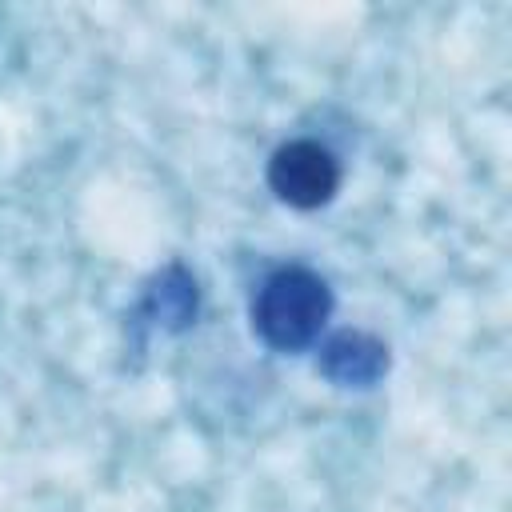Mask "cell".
I'll list each match as a JSON object with an SVG mask.
<instances>
[{
    "label": "cell",
    "instance_id": "obj_1",
    "mask_svg": "<svg viewBox=\"0 0 512 512\" xmlns=\"http://www.w3.org/2000/svg\"><path fill=\"white\" fill-rule=\"evenodd\" d=\"M332 312L328 284L308 268L272 272L252 300V328L276 352H296L312 344Z\"/></svg>",
    "mask_w": 512,
    "mask_h": 512
},
{
    "label": "cell",
    "instance_id": "obj_2",
    "mask_svg": "<svg viewBox=\"0 0 512 512\" xmlns=\"http://www.w3.org/2000/svg\"><path fill=\"white\" fill-rule=\"evenodd\" d=\"M268 188L288 208H320L340 188V164L336 156L316 140H288L268 160Z\"/></svg>",
    "mask_w": 512,
    "mask_h": 512
},
{
    "label": "cell",
    "instance_id": "obj_3",
    "mask_svg": "<svg viewBox=\"0 0 512 512\" xmlns=\"http://www.w3.org/2000/svg\"><path fill=\"white\" fill-rule=\"evenodd\" d=\"M384 364H388L384 348L376 340L352 336V332L336 336L328 344V356H324V372L336 376V380H344V384H372L384 372Z\"/></svg>",
    "mask_w": 512,
    "mask_h": 512
}]
</instances>
